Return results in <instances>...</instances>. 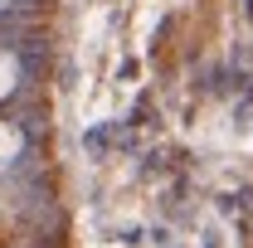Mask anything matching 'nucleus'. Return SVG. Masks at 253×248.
Instances as JSON below:
<instances>
[{"label": "nucleus", "instance_id": "f257e3e1", "mask_svg": "<svg viewBox=\"0 0 253 248\" xmlns=\"http://www.w3.org/2000/svg\"><path fill=\"white\" fill-rule=\"evenodd\" d=\"M20 151H25V136H20V126L0 117V175L15 165V156H20Z\"/></svg>", "mask_w": 253, "mask_h": 248}, {"label": "nucleus", "instance_id": "f03ea898", "mask_svg": "<svg viewBox=\"0 0 253 248\" xmlns=\"http://www.w3.org/2000/svg\"><path fill=\"white\" fill-rule=\"evenodd\" d=\"M20 88V59L10 54V49H0V102Z\"/></svg>", "mask_w": 253, "mask_h": 248}, {"label": "nucleus", "instance_id": "7ed1b4c3", "mask_svg": "<svg viewBox=\"0 0 253 248\" xmlns=\"http://www.w3.org/2000/svg\"><path fill=\"white\" fill-rule=\"evenodd\" d=\"M0 10H10V0H0Z\"/></svg>", "mask_w": 253, "mask_h": 248}]
</instances>
